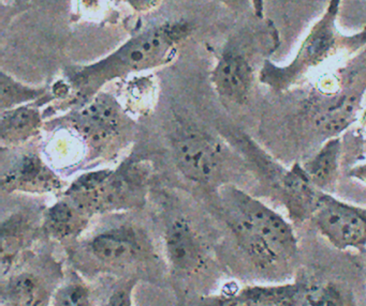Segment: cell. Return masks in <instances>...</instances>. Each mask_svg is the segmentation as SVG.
I'll list each match as a JSON object with an SVG mask.
<instances>
[{
    "mask_svg": "<svg viewBox=\"0 0 366 306\" xmlns=\"http://www.w3.org/2000/svg\"><path fill=\"white\" fill-rule=\"evenodd\" d=\"M71 122L86 141L100 145L119 132L122 124L121 107L112 96L100 94L72 116Z\"/></svg>",
    "mask_w": 366,
    "mask_h": 306,
    "instance_id": "9c48e42d",
    "label": "cell"
},
{
    "mask_svg": "<svg viewBox=\"0 0 366 306\" xmlns=\"http://www.w3.org/2000/svg\"><path fill=\"white\" fill-rule=\"evenodd\" d=\"M252 70L242 55L228 53L222 56L213 73V83L222 98L243 103L252 88Z\"/></svg>",
    "mask_w": 366,
    "mask_h": 306,
    "instance_id": "8fae6325",
    "label": "cell"
},
{
    "mask_svg": "<svg viewBox=\"0 0 366 306\" xmlns=\"http://www.w3.org/2000/svg\"><path fill=\"white\" fill-rule=\"evenodd\" d=\"M333 46V39L327 34H319L310 39L304 49L303 60L308 63H317L327 57Z\"/></svg>",
    "mask_w": 366,
    "mask_h": 306,
    "instance_id": "ac0fdd59",
    "label": "cell"
},
{
    "mask_svg": "<svg viewBox=\"0 0 366 306\" xmlns=\"http://www.w3.org/2000/svg\"><path fill=\"white\" fill-rule=\"evenodd\" d=\"M138 282L137 280H119L104 306H134V292Z\"/></svg>",
    "mask_w": 366,
    "mask_h": 306,
    "instance_id": "d6986e66",
    "label": "cell"
},
{
    "mask_svg": "<svg viewBox=\"0 0 366 306\" xmlns=\"http://www.w3.org/2000/svg\"><path fill=\"white\" fill-rule=\"evenodd\" d=\"M157 260L147 233L132 225H119L96 233L74 257L78 273L85 277L111 275L121 280L158 282L152 272Z\"/></svg>",
    "mask_w": 366,
    "mask_h": 306,
    "instance_id": "7a4b0ae2",
    "label": "cell"
},
{
    "mask_svg": "<svg viewBox=\"0 0 366 306\" xmlns=\"http://www.w3.org/2000/svg\"><path fill=\"white\" fill-rule=\"evenodd\" d=\"M173 152L179 170L192 181L209 184L222 173L224 153L211 137L187 133L174 141Z\"/></svg>",
    "mask_w": 366,
    "mask_h": 306,
    "instance_id": "ba28073f",
    "label": "cell"
},
{
    "mask_svg": "<svg viewBox=\"0 0 366 306\" xmlns=\"http://www.w3.org/2000/svg\"><path fill=\"white\" fill-rule=\"evenodd\" d=\"M52 306H98L95 293L78 272H72L55 291Z\"/></svg>",
    "mask_w": 366,
    "mask_h": 306,
    "instance_id": "2e32d148",
    "label": "cell"
},
{
    "mask_svg": "<svg viewBox=\"0 0 366 306\" xmlns=\"http://www.w3.org/2000/svg\"><path fill=\"white\" fill-rule=\"evenodd\" d=\"M312 222L338 250L366 252V209L342 203L329 193L320 195Z\"/></svg>",
    "mask_w": 366,
    "mask_h": 306,
    "instance_id": "52a82bcc",
    "label": "cell"
},
{
    "mask_svg": "<svg viewBox=\"0 0 366 306\" xmlns=\"http://www.w3.org/2000/svg\"><path fill=\"white\" fill-rule=\"evenodd\" d=\"M340 137H332L302 165L310 181L321 192L327 193L335 185L340 173Z\"/></svg>",
    "mask_w": 366,
    "mask_h": 306,
    "instance_id": "5bb4252c",
    "label": "cell"
},
{
    "mask_svg": "<svg viewBox=\"0 0 366 306\" xmlns=\"http://www.w3.org/2000/svg\"><path fill=\"white\" fill-rule=\"evenodd\" d=\"M41 121L39 109L29 105L1 111V141L8 145L23 143L37 133Z\"/></svg>",
    "mask_w": 366,
    "mask_h": 306,
    "instance_id": "9a60e30c",
    "label": "cell"
},
{
    "mask_svg": "<svg viewBox=\"0 0 366 306\" xmlns=\"http://www.w3.org/2000/svg\"><path fill=\"white\" fill-rule=\"evenodd\" d=\"M37 220L29 214L16 212L1 224V277L19 267L21 257L37 237Z\"/></svg>",
    "mask_w": 366,
    "mask_h": 306,
    "instance_id": "30bf717a",
    "label": "cell"
},
{
    "mask_svg": "<svg viewBox=\"0 0 366 306\" xmlns=\"http://www.w3.org/2000/svg\"><path fill=\"white\" fill-rule=\"evenodd\" d=\"M219 208L237 250L257 275L271 282H280L290 275L299 254L290 223L234 186L222 190Z\"/></svg>",
    "mask_w": 366,
    "mask_h": 306,
    "instance_id": "6da1fadb",
    "label": "cell"
},
{
    "mask_svg": "<svg viewBox=\"0 0 366 306\" xmlns=\"http://www.w3.org/2000/svg\"><path fill=\"white\" fill-rule=\"evenodd\" d=\"M196 306H357L355 293L337 280L302 274L278 285L227 284L202 295Z\"/></svg>",
    "mask_w": 366,
    "mask_h": 306,
    "instance_id": "3957f363",
    "label": "cell"
},
{
    "mask_svg": "<svg viewBox=\"0 0 366 306\" xmlns=\"http://www.w3.org/2000/svg\"><path fill=\"white\" fill-rule=\"evenodd\" d=\"M64 277L61 263L53 258L20 265L1 277L0 306H50Z\"/></svg>",
    "mask_w": 366,
    "mask_h": 306,
    "instance_id": "8992f818",
    "label": "cell"
},
{
    "mask_svg": "<svg viewBox=\"0 0 366 306\" xmlns=\"http://www.w3.org/2000/svg\"><path fill=\"white\" fill-rule=\"evenodd\" d=\"M164 246L171 282L179 305L196 303L209 295L207 275L211 267L209 246L192 220L184 214L167 216L164 229Z\"/></svg>",
    "mask_w": 366,
    "mask_h": 306,
    "instance_id": "5b68a950",
    "label": "cell"
},
{
    "mask_svg": "<svg viewBox=\"0 0 366 306\" xmlns=\"http://www.w3.org/2000/svg\"><path fill=\"white\" fill-rule=\"evenodd\" d=\"M3 186L8 190L44 193L56 190L59 183L39 158L31 155L23 158L4 177Z\"/></svg>",
    "mask_w": 366,
    "mask_h": 306,
    "instance_id": "4fadbf2b",
    "label": "cell"
},
{
    "mask_svg": "<svg viewBox=\"0 0 366 306\" xmlns=\"http://www.w3.org/2000/svg\"><path fill=\"white\" fill-rule=\"evenodd\" d=\"M185 29L177 25L152 28L130 39L104 59L74 73L72 81L84 92L93 91L112 79L157 68L168 62Z\"/></svg>",
    "mask_w": 366,
    "mask_h": 306,
    "instance_id": "277c9868",
    "label": "cell"
},
{
    "mask_svg": "<svg viewBox=\"0 0 366 306\" xmlns=\"http://www.w3.org/2000/svg\"><path fill=\"white\" fill-rule=\"evenodd\" d=\"M0 105L1 111H9L16 107L24 106L25 104L38 100L44 96L46 90L42 88H33L23 85L10 75L1 72L0 78Z\"/></svg>",
    "mask_w": 366,
    "mask_h": 306,
    "instance_id": "e0dca14e",
    "label": "cell"
},
{
    "mask_svg": "<svg viewBox=\"0 0 366 306\" xmlns=\"http://www.w3.org/2000/svg\"><path fill=\"white\" fill-rule=\"evenodd\" d=\"M92 216L65 197L49 208L42 220V231L59 242L72 241L86 229Z\"/></svg>",
    "mask_w": 366,
    "mask_h": 306,
    "instance_id": "7c38bea8",
    "label": "cell"
}]
</instances>
